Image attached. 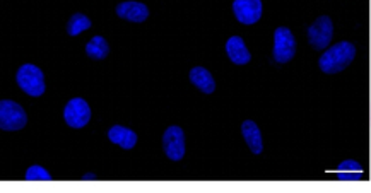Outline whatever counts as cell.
<instances>
[{"mask_svg": "<svg viewBox=\"0 0 371 193\" xmlns=\"http://www.w3.org/2000/svg\"><path fill=\"white\" fill-rule=\"evenodd\" d=\"M110 53V45L103 37H95L86 43V55L95 60L106 59Z\"/></svg>", "mask_w": 371, "mask_h": 193, "instance_id": "obj_15", "label": "cell"}, {"mask_svg": "<svg viewBox=\"0 0 371 193\" xmlns=\"http://www.w3.org/2000/svg\"><path fill=\"white\" fill-rule=\"evenodd\" d=\"M226 53H228L229 60L236 65H245L251 60L250 52H248L247 45H245L241 37H231L226 43Z\"/></svg>", "mask_w": 371, "mask_h": 193, "instance_id": "obj_11", "label": "cell"}, {"mask_svg": "<svg viewBox=\"0 0 371 193\" xmlns=\"http://www.w3.org/2000/svg\"><path fill=\"white\" fill-rule=\"evenodd\" d=\"M91 26H93V23L88 16H84V14H81V12H75V14H72L70 19H68L67 33L70 34V37H77V34H81L82 31L89 30Z\"/></svg>", "mask_w": 371, "mask_h": 193, "instance_id": "obj_16", "label": "cell"}, {"mask_svg": "<svg viewBox=\"0 0 371 193\" xmlns=\"http://www.w3.org/2000/svg\"><path fill=\"white\" fill-rule=\"evenodd\" d=\"M117 16L131 23H144L149 17V9L146 3L135 2V0H127L117 6Z\"/></svg>", "mask_w": 371, "mask_h": 193, "instance_id": "obj_9", "label": "cell"}, {"mask_svg": "<svg viewBox=\"0 0 371 193\" xmlns=\"http://www.w3.org/2000/svg\"><path fill=\"white\" fill-rule=\"evenodd\" d=\"M337 178L344 181H352V180H361L363 176V167L358 161L354 159H345L342 161L337 166Z\"/></svg>", "mask_w": 371, "mask_h": 193, "instance_id": "obj_14", "label": "cell"}, {"mask_svg": "<svg viewBox=\"0 0 371 193\" xmlns=\"http://www.w3.org/2000/svg\"><path fill=\"white\" fill-rule=\"evenodd\" d=\"M64 120L68 127L82 128L91 120V108L82 98H72L64 108Z\"/></svg>", "mask_w": 371, "mask_h": 193, "instance_id": "obj_6", "label": "cell"}, {"mask_svg": "<svg viewBox=\"0 0 371 193\" xmlns=\"http://www.w3.org/2000/svg\"><path fill=\"white\" fill-rule=\"evenodd\" d=\"M163 149L171 161H180L185 156V132L178 125H171L163 134Z\"/></svg>", "mask_w": 371, "mask_h": 193, "instance_id": "obj_7", "label": "cell"}, {"mask_svg": "<svg viewBox=\"0 0 371 193\" xmlns=\"http://www.w3.org/2000/svg\"><path fill=\"white\" fill-rule=\"evenodd\" d=\"M241 135H243L245 142H247V145L254 154H262V151H264L262 132L254 120H245L241 123Z\"/></svg>", "mask_w": 371, "mask_h": 193, "instance_id": "obj_10", "label": "cell"}, {"mask_svg": "<svg viewBox=\"0 0 371 193\" xmlns=\"http://www.w3.org/2000/svg\"><path fill=\"white\" fill-rule=\"evenodd\" d=\"M24 178L30 181L33 180H41V181H50L52 180V174L48 173V171L45 170L43 166H39V164H33V166L28 167L26 174H24Z\"/></svg>", "mask_w": 371, "mask_h": 193, "instance_id": "obj_17", "label": "cell"}, {"mask_svg": "<svg viewBox=\"0 0 371 193\" xmlns=\"http://www.w3.org/2000/svg\"><path fill=\"white\" fill-rule=\"evenodd\" d=\"M28 123V115L23 106L10 99L0 101V128L2 130H23Z\"/></svg>", "mask_w": 371, "mask_h": 193, "instance_id": "obj_3", "label": "cell"}, {"mask_svg": "<svg viewBox=\"0 0 371 193\" xmlns=\"http://www.w3.org/2000/svg\"><path fill=\"white\" fill-rule=\"evenodd\" d=\"M96 174H84V180H95Z\"/></svg>", "mask_w": 371, "mask_h": 193, "instance_id": "obj_18", "label": "cell"}, {"mask_svg": "<svg viewBox=\"0 0 371 193\" xmlns=\"http://www.w3.org/2000/svg\"><path fill=\"white\" fill-rule=\"evenodd\" d=\"M17 85L23 89L26 94L38 98L45 92V76H43L41 70L33 63H24L19 67L16 76Z\"/></svg>", "mask_w": 371, "mask_h": 193, "instance_id": "obj_2", "label": "cell"}, {"mask_svg": "<svg viewBox=\"0 0 371 193\" xmlns=\"http://www.w3.org/2000/svg\"><path fill=\"white\" fill-rule=\"evenodd\" d=\"M190 81H192V84L196 85V88H199L200 91L205 92V94H212V92H214V77H212V74L209 72L207 69H204V67H193V69L190 70Z\"/></svg>", "mask_w": 371, "mask_h": 193, "instance_id": "obj_13", "label": "cell"}, {"mask_svg": "<svg viewBox=\"0 0 371 193\" xmlns=\"http://www.w3.org/2000/svg\"><path fill=\"white\" fill-rule=\"evenodd\" d=\"M274 60L277 63H287L296 55V38L291 30L280 26L274 31Z\"/></svg>", "mask_w": 371, "mask_h": 193, "instance_id": "obj_4", "label": "cell"}, {"mask_svg": "<svg viewBox=\"0 0 371 193\" xmlns=\"http://www.w3.org/2000/svg\"><path fill=\"white\" fill-rule=\"evenodd\" d=\"M370 121H371V106H370Z\"/></svg>", "mask_w": 371, "mask_h": 193, "instance_id": "obj_19", "label": "cell"}, {"mask_svg": "<svg viewBox=\"0 0 371 193\" xmlns=\"http://www.w3.org/2000/svg\"><path fill=\"white\" fill-rule=\"evenodd\" d=\"M356 46L351 41H339L327 48L318 59V67L325 74H339L354 60Z\"/></svg>", "mask_w": 371, "mask_h": 193, "instance_id": "obj_1", "label": "cell"}, {"mask_svg": "<svg viewBox=\"0 0 371 193\" xmlns=\"http://www.w3.org/2000/svg\"><path fill=\"white\" fill-rule=\"evenodd\" d=\"M108 139H110L113 144L120 145V148L124 149H132L137 144L135 132L124 127V125H113V127L108 130Z\"/></svg>", "mask_w": 371, "mask_h": 193, "instance_id": "obj_12", "label": "cell"}, {"mask_svg": "<svg viewBox=\"0 0 371 193\" xmlns=\"http://www.w3.org/2000/svg\"><path fill=\"white\" fill-rule=\"evenodd\" d=\"M334 38V23L329 16L316 17L315 23L308 28V41L315 50H323L330 45Z\"/></svg>", "mask_w": 371, "mask_h": 193, "instance_id": "obj_5", "label": "cell"}, {"mask_svg": "<svg viewBox=\"0 0 371 193\" xmlns=\"http://www.w3.org/2000/svg\"><path fill=\"white\" fill-rule=\"evenodd\" d=\"M233 12L241 24H255L262 17V0H235Z\"/></svg>", "mask_w": 371, "mask_h": 193, "instance_id": "obj_8", "label": "cell"}]
</instances>
